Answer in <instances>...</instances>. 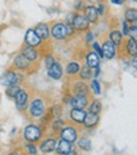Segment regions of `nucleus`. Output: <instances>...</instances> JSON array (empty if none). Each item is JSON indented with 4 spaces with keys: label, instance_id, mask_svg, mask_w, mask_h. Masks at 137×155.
Listing matches in <instances>:
<instances>
[{
    "label": "nucleus",
    "instance_id": "obj_19",
    "mask_svg": "<svg viewBox=\"0 0 137 155\" xmlns=\"http://www.w3.org/2000/svg\"><path fill=\"white\" fill-rule=\"evenodd\" d=\"M71 119L74 121V122H78V124H83L86 119V115L87 112L84 110H79V108H72L71 111Z\"/></svg>",
    "mask_w": 137,
    "mask_h": 155
},
{
    "label": "nucleus",
    "instance_id": "obj_8",
    "mask_svg": "<svg viewBox=\"0 0 137 155\" xmlns=\"http://www.w3.org/2000/svg\"><path fill=\"white\" fill-rule=\"evenodd\" d=\"M25 43H27L28 47L35 48V47H39L42 44V39L35 34L34 29H28L27 33H25Z\"/></svg>",
    "mask_w": 137,
    "mask_h": 155
},
{
    "label": "nucleus",
    "instance_id": "obj_12",
    "mask_svg": "<svg viewBox=\"0 0 137 155\" xmlns=\"http://www.w3.org/2000/svg\"><path fill=\"white\" fill-rule=\"evenodd\" d=\"M48 74L50 78L53 80H60L63 77V68L60 66V63L54 62L49 68H48Z\"/></svg>",
    "mask_w": 137,
    "mask_h": 155
},
{
    "label": "nucleus",
    "instance_id": "obj_40",
    "mask_svg": "<svg viewBox=\"0 0 137 155\" xmlns=\"http://www.w3.org/2000/svg\"><path fill=\"white\" fill-rule=\"evenodd\" d=\"M93 76H94V77H98V76H100V67H97V68H94V72H93Z\"/></svg>",
    "mask_w": 137,
    "mask_h": 155
},
{
    "label": "nucleus",
    "instance_id": "obj_33",
    "mask_svg": "<svg viewBox=\"0 0 137 155\" xmlns=\"http://www.w3.org/2000/svg\"><path fill=\"white\" fill-rule=\"evenodd\" d=\"M128 35L131 37V39H133V41L137 42V27L136 25L128 28Z\"/></svg>",
    "mask_w": 137,
    "mask_h": 155
},
{
    "label": "nucleus",
    "instance_id": "obj_7",
    "mask_svg": "<svg viewBox=\"0 0 137 155\" xmlns=\"http://www.w3.org/2000/svg\"><path fill=\"white\" fill-rule=\"evenodd\" d=\"M72 25L74 29L77 30H87L89 28V21L87 20V18L83 14H74V18L72 21Z\"/></svg>",
    "mask_w": 137,
    "mask_h": 155
},
{
    "label": "nucleus",
    "instance_id": "obj_24",
    "mask_svg": "<svg viewBox=\"0 0 137 155\" xmlns=\"http://www.w3.org/2000/svg\"><path fill=\"white\" fill-rule=\"evenodd\" d=\"M127 53L133 58L137 56V42L133 39H128L127 42Z\"/></svg>",
    "mask_w": 137,
    "mask_h": 155
},
{
    "label": "nucleus",
    "instance_id": "obj_29",
    "mask_svg": "<svg viewBox=\"0 0 137 155\" xmlns=\"http://www.w3.org/2000/svg\"><path fill=\"white\" fill-rule=\"evenodd\" d=\"M125 19L127 21H135L137 19V10L136 9H132V8H130V9H127L126 13H125Z\"/></svg>",
    "mask_w": 137,
    "mask_h": 155
},
{
    "label": "nucleus",
    "instance_id": "obj_25",
    "mask_svg": "<svg viewBox=\"0 0 137 155\" xmlns=\"http://www.w3.org/2000/svg\"><path fill=\"white\" fill-rule=\"evenodd\" d=\"M92 76H93L92 68H89L88 66H83L79 69V77H81V80H89Z\"/></svg>",
    "mask_w": 137,
    "mask_h": 155
},
{
    "label": "nucleus",
    "instance_id": "obj_1",
    "mask_svg": "<svg viewBox=\"0 0 137 155\" xmlns=\"http://www.w3.org/2000/svg\"><path fill=\"white\" fill-rule=\"evenodd\" d=\"M73 30L74 28L72 24H68V23H57V24L52 27L50 35L57 41H62V39H65L68 35H71L73 33Z\"/></svg>",
    "mask_w": 137,
    "mask_h": 155
},
{
    "label": "nucleus",
    "instance_id": "obj_23",
    "mask_svg": "<svg viewBox=\"0 0 137 155\" xmlns=\"http://www.w3.org/2000/svg\"><path fill=\"white\" fill-rule=\"evenodd\" d=\"M110 41L113 43V45H119L122 42V33L118 30H112L110 33Z\"/></svg>",
    "mask_w": 137,
    "mask_h": 155
},
{
    "label": "nucleus",
    "instance_id": "obj_10",
    "mask_svg": "<svg viewBox=\"0 0 137 155\" xmlns=\"http://www.w3.org/2000/svg\"><path fill=\"white\" fill-rule=\"evenodd\" d=\"M71 106L73 108H79V110H84L88 106V97L84 95H74L71 98Z\"/></svg>",
    "mask_w": 137,
    "mask_h": 155
},
{
    "label": "nucleus",
    "instance_id": "obj_21",
    "mask_svg": "<svg viewBox=\"0 0 137 155\" xmlns=\"http://www.w3.org/2000/svg\"><path fill=\"white\" fill-rule=\"evenodd\" d=\"M73 92L74 95H88V87L84 82H75L73 86Z\"/></svg>",
    "mask_w": 137,
    "mask_h": 155
},
{
    "label": "nucleus",
    "instance_id": "obj_11",
    "mask_svg": "<svg viewBox=\"0 0 137 155\" xmlns=\"http://www.w3.org/2000/svg\"><path fill=\"white\" fill-rule=\"evenodd\" d=\"M72 150H73L72 143L67 141V140H63V139H60L59 141H57V146H56L57 155H65L68 153H71Z\"/></svg>",
    "mask_w": 137,
    "mask_h": 155
},
{
    "label": "nucleus",
    "instance_id": "obj_42",
    "mask_svg": "<svg viewBox=\"0 0 137 155\" xmlns=\"http://www.w3.org/2000/svg\"><path fill=\"white\" fill-rule=\"evenodd\" d=\"M132 64H133V67H136V68H137V56L132 58Z\"/></svg>",
    "mask_w": 137,
    "mask_h": 155
},
{
    "label": "nucleus",
    "instance_id": "obj_35",
    "mask_svg": "<svg viewBox=\"0 0 137 155\" xmlns=\"http://www.w3.org/2000/svg\"><path fill=\"white\" fill-rule=\"evenodd\" d=\"M54 58H53V56H50V54H49V56H47V58H45V66H47V68H49L53 63H54Z\"/></svg>",
    "mask_w": 137,
    "mask_h": 155
},
{
    "label": "nucleus",
    "instance_id": "obj_32",
    "mask_svg": "<svg viewBox=\"0 0 137 155\" xmlns=\"http://www.w3.org/2000/svg\"><path fill=\"white\" fill-rule=\"evenodd\" d=\"M25 149L28 150V155H37V148L32 143H28L25 145Z\"/></svg>",
    "mask_w": 137,
    "mask_h": 155
},
{
    "label": "nucleus",
    "instance_id": "obj_18",
    "mask_svg": "<svg viewBox=\"0 0 137 155\" xmlns=\"http://www.w3.org/2000/svg\"><path fill=\"white\" fill-rule=\"evenodd\" d=\"M98 121H100V116H98L97 114H92V112H88L86 115V119L84 121H83V124H84V126L87 129H92V127H96Z\"/></svg>",
    "mask_w": 137,
    "mask_h": 155
},
{
    "label": "nucleus",
    "instance_id": "obj_38",
    "mask_svg": "<svg viewBox=\"0 0 137 155\" xmlns=\"http://www.w3.org/2000/svg\"><path fill=\"white\" fill-rule=\"evenodd\" d=\"M123 34L125 35H128V24H127L126 21L123 23Z\"/></svg>",
    "mask_w": 137,
    "mask_h": 155
},
{
    "label": "nucleus",
    "instance_id": "obj_2",
    "mask_svg": "<svg viewBox=\"0 0 137 155\" xmlns=\"http://www.w3.org/2000/svg\"><path fill=\"white\" fill-rule=\"evenodd\" d=\"M43 133H42V129L39 126L34 125V124H30L24 129V139L28 143H38L42 139Z\"/></svg>",
    "mask_w": 137,
    "mask_h": 155
},
{
    "label": "nucleus",
    "instance_id": "obj_39",
    "mask_svg": "<svg viewBox=\"0 0 137 155\" xmlns=\"http://www.w3.org/2000/svg\"><path fill=\"white\" fill-rule=\"evenodd\" d=\"M113 4H117V5H122L125 3V0H111Z\"/></svg>",
    "mask_w": 137,
    "mask_h": 155
},
{
    "label": "nucleus",
    "instance_id": "obj_14",
    "mask_svg": "<svg viewBox=\"0 0 137 155\" xmlns=\"http://www.w3.org/2000/svg\"><path fill=\"white\" fill-rule=\"evenodd\" d=\"M34 32H35V34L39 37L42 41L48 39L49 35H50V30H49L48 25L44 24V23H40V24H38V25L34 28Z\"/></svg>",
    "mask_w": 137,
    "mask_h": 155
},
{
    "label": "nucleus",
    "instance_id": "obj_5",
    "mask_svg": "<svg viewBox=\"0 0 137 155\" xmlns=\"http://www.w3.org/2000/svg\"><path fill=\"white\" fill-rule=\"evenodd\" d=\"M29 102V94L28 91L24 88H20L19 92L15 96V105H17L19 111H25V108L28 107Z\"/></svg>",
    "mask_w": 137,
    "mask_h": 155
},
{
    "label": "nucleus",
    "instance_id": "obj_26",
    "mask_svg": "<svg viewBox=\"0 0 137 155\" xmlns=\"http://www.w3.org/2000/svg\"><path fill=\"white\" fill-rule=\"evenodd\" d=\"M79 69H81V67H79L78 62H71V63H68V66H67V74L74 76L79 72Z\"/></svg>",
    "mask_w": 137,
    "mask_h": 155
},
{
    "label": "nucleus",
    "instance_id": "obj_41",
    "mask_svg": "<svg viewBox=\"0 0 137 155\" xmlns=\"http://www.w3.org/2000/svg\"><path fill=\"white\" fill-rule=\"evenodd\" d=\"M93 39V33H88L87 34V42H91Z\"/></svg>",
    "mask_w": 137,
    "mask_h": 155
},
{
    "label": "nucleus",
    "instance_id": "obj_9",
    "mask_svg": "<svg viewBox=\"0 0 137 155\" xmlns=\"http://www.w3.org/2000/svg\"><path fill=\"white\" fill-rule=\"evenodd\" d=\"M56 146H57V140L54 137H48L43 140L39 145V150L43 154H50L53 151H56Z\"/></svg>",
    "mask_w": 137,
    "mask_h": 155
},
{
    "label": "nucleus",
    "instance_id": "obj_37",
    "mask_svg": "<svg viewBox=\"0 0 137 155\" xmlns=\"http://www.w3.org/2000/svg\"><path fill=\"white\" fill-rule=\"evenodd\" d=\"M97 12H98V15H102V14L104 13V6H103V4H100V6H98Z\"/></svg>",
    "mask_w": 137,
    "mask_h": 155
},
{
    "label": "nucleus",
    "instance_id": "obj_20",
    "mask_svg": "<svg viewBox=\"0 0 137 155\" xmlns=\"http://www.w3.org/2000/svg\"><path fill=\"white\" fill-rule=\"evenodd\" d=\"M87 66L89 68L100 67V57H98L94 52H89L87 54Z\"/></svg>",
    "mask_w": 137,
    "mask_h": 155
},
{
    "label": "nucleus",
    "instance_id": "obj_43",
    "mask_svg": "<svg viewBox=\"0 0 137 155\" xmlns=\"http://www.w3.org/2000/svg\"><path fill=\"white\" fill-rule=\"evenodd\" d=\"M88 2H89V3H100L101 0H88Z\"/></svg>",
    "mask_w": 137,
    "mask_h": 155
},
{
    "label": "nucleus",
    "instance_id": "obj_36",
    "mask_svg": "<svg viewBox=\"0 0 137 155\" xmlns=\"http://www.w3.org/2000/svg\"><path fill=\"white\" fill-rule=\"evenodd\" d=\"M8 155H25V154L23 153V151H20V150H13V151H10L9 154H8Z\"/></svg>",
    "mask_w": 137,
    "mask_h": 155
},
{
    "label": "nucleus",
    "instance_id": "obj_17",
    "mask_svg": "<svg viewBox=\"0 0 137 155\" xmlns=\"http://www.w3.org/2000/svg\"><path fill=\"white\" fill-rule=\"evenodd\" d=\"M83 15L87 18V20L89 21V24H91V23L94 24V23L97 21V19H98V12H97L96 8L92 6V5L84 8V14H83Z\"/></svg>",
    "mask_w": 137,
    "mask_h": 155
},
{
    "label": "nucleus",
    "instance_id": "obj_27",
    "mask_svg": "<svg viewBox=\"0 0 137 155\" xmlns=\"http://www.w3.org/2000/svg\"><path fill=\"white\" fill-rule=\"evenodd\" d=\"M102 110V104L101 101H98V100H93L92 102H91L89 105V112H92V114H100Z\"/></svg>",
    "mask_w": 137,
    "mask_h": 155
},
{
    "label": "nucleus",
    "instance_id": "obj_44",
    "mask_svg": "<svg viewBox=\"0 0 137 155\" xmlns=\"http://www.w3.org/2000/svg\"><path fill=\"white\" fill-rule=\"evenodd\" d=\"M135 2H137V0H135Z\"/></svg>",
    "mask_w": 137,
    "mask_h": 155
},
{
    "label": "nucleus",
    "instance_id": "obj_16",
    "mask_svg": "<svg viewBox=\"0 0 137 155\" xmlns=\"http://www.w3.org/2000/svg\"><path fill=\"white\" fill-rule=\"evenodd\" d=\"M21 56L24 57V58H27L29 62H33V61H35V59H38V57H39V53H38V51L35 49V48H32V47H24L21 49Z\"/></svg>",
    "mask_w": 137,
    "mask_h": 155
},
{
    "label": "nucleus",
    "instance_id": "obj_3",
    "mask_svg": "<svg viewBox=\"0 0 137 155\" xmlns=\"http://www.w3.org/2000/svg\"><path fill=\"white\" fill-rule=\"evenodd\" d=\"M29 112L35 119H39V117H42V116H44V112H45V102H44V100H42L39 97L34 98L29 105Z\"/></svg>",
    "mask_w": 137,
    "mask_h": 155
},
{
    "label": "nucleus",
    "instance_id": "obj_28",
    "mask_svg": "<svg viewBox=\"0 0 137 155\" xmlns=\"http://www.w3.org/2000/svg\"><path fill=\"white\" fill-rule=\"evenodd\" d=\"M19 90H20V87L18 86V84H11V86H8L6 87V95H8V97L15 98V96H17Z\"/></svg>",
    "mask_w": 137,
    "mask_h": 155
},
{
    "label": "nucleus",
    "instance_id": "obj_31",
    "mask_svg": "<svg viewBox=\"0 0 137 155\" xmlns=\"http://www.w3.org/2000/svg\"><path fill=\"white\" fill-rule=\"evenodd\" d=\"M91 88L93 90L94 95H100L101 94V86H100V82H98L97 80H93L92 82H91Z\"/></svg>",
    "mask_w": 137,
    "mask_h": 155
},
{
    "label": "nucleus",
    "instance_id": "obj_15",
    "mask_svg": "<svg viewBox=\"0 0 137 155\" xmlns=\"http://www.w3.org/2000/svg\"><path fill=\"white\" fill-rule=\"evenodd\" d=\"M102 53H103V57H106L107 59H112L113 57H115L116 49H115V45H113V43L111 41H106L103 43Z\"/></svg>",
    "mask_w": 137,
    "mask_h": 155
},
{
    "label": "nucleus",
    "instance_id": "obj_22",
    "mask_svg": "<svg viewBox=\"0 0 137 155\" xmlns=\"http://www.w3.org/2000/svg\"><path fill=\"white\" fill-rule=\"evenodd\" d=\"M78 148L83 151H91L92 150V143L88 137H81L78 140Z\"/></svg>",
    "mask_w": 137,
    "mask_h": 155
},
{
    "label": "nucleus",
    "instance_id": "obj_34",
    "mask_svg": "<svg viewBox=\"0 0 137 155\" xmlns=\"http://www.w3.org/2000/svg\"><path fill=\"white\" fill-rule=\"evenodd\" d=\"M92 47H93V52H94L100 58H102V57H103V53H102V48L100 47V44H98L97 42H94Z\"/></svg>",
    "mask_w": 137,
    "mask_h": 155
},
{
    "label": "nucleus",
    "instance_id": "obj_4",
    "mask_svg": "<svg viewBox=\"0 0 137 155\" xmlns=\"http://www.w3.org/2000/svg\"><path fill=\"white\" fill-rule=\"evenodd\" d=\"M23 81L21 74H19L18 72L13 71V69H9L4 73V76L2 77V82L4 83V86H11V84H19Z\"/></svg>",
    "mask_w": 137,
    "mask_h": 155
},
{
    "label": "nucleus",
    "instance_id": "obj_30",
    "mask_svg": "<svg viewBox=\"0 0 137 155\" xmlns=\"http://www.w3.org/2000/svg\"><path fill=\"white\" fill-rule=\"evenodd\" d=\"M52 127H53V130H54L56 133H60V130L64 127V121L60 120V119H58V120H56L54 122H53Z\"/></svg>",
    "mask_w": 137,
    "mask_h": 155
},
{
    "label": "nucleus",
    "instance_id": "obj_13",
    "mask_svg": "<svg viewBox=\"0 0 137 155\" xmlns=\"http://www.w3.org/2000/svg\"><path fill=\"white\" fill-rule=\"evenodd\" d=\"M14 67L17 69H20V71H25L28 69L30 66H32V62H29L27 58H24L21 54H18L17 57L14 58V62H13Z\"/></svg>",
    "mask_w": 137,
    "mask_h": 155
},
{
    "label": "nucleus",
    "instance_id": "obj_6",
    "mask_svg": "<svg viewBox=\"0 0 137 155\" xmlns=\"http://www.w3.org/2000/svg\"><path fill=\"white\" fill-rule=\"evenodd\" d=\"M59 134H60V139L67 140L69 143H74L78 139V130L74 126H64L60 130Z\"/></svg>",
    "mask_w": 137,
    "mask_h": 155
}]
</instances>
